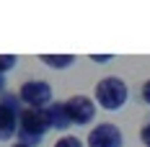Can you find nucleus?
<instances>
[{
	"label": "nucleus",
	"instance_id": "obj_4",
	"mask_svg": "<svg viewBox=\"0 0 150 147\" xmlns=\"http://www.w3.org/2000/svg\"><path fill=\"white\" fill-rule=\"evenodd\" d=\"M18 98L26 108H47L52 103V85L44 80H26L18 90Z\"/></svg>",
	"mask_w": 150,
	"mask_h": 147
},
{
	"label": "nucleus",
	"instance_id": "obj_5",
	"mask_svg": "<svg viewBox=\"0 0 150 147\" xmlns=\"http://www.w3.org/2000/svg\"><path fill=\"white\" fill-rule=\"evenodd\" d=\"M65 108H67L70 124H78V127H86L96 116V101L88 98V96H73V98H67Z\"/></svg>",
	"mask_w": 150,
	"mask_h": 147
},
{
	"label": "nucleus",
	"instance_id": "obj_1",
	"mask_svg": "<svg viewBox=\"0 0 150 147\" xmlns=\"http://www.w3.org/2000/svg\"><path fill=\"white\" fill-rule=\"evenodd\" d=\"M52 129L49 124V116H47V108H23L21 111V119H18V132L16 137L29 147H36L44 134Z\"/></svg>",
	"mask_w": 150,
	"mask_h": 147
},
{
	"label": "nucleus",
	"instance_id": "obj_10",
	"mask_svg": "<svg viewBox=\"0 0 150 147\" xmlns=\"http://www.w3.org/2000/svg\"><path fill=\"white\" fill-rule=\"evenodd\" d=\"M16 67V57L13 54H0V75H5L8 70Z\"/></svg>",
	"mask_w": 150,
	"mask_h": 147
},
{
	"label": "nucleus",
	"instance_id": "obj_15",
	"mask_svg": "<svg viewBox=\"0 0 150 147\" xmlns=\"http://www.w3.org/2000/svg\"><path fill=\"white\" fill-rule=\"evenodd\" d=\"M11 147H29V145H23V142H16V145H11Z\"/></svg>",
	"mask_w": 150,
	"mask_h": 147
},
{
	"label": "nucleus",
	"instance_id": "obj_7",
	"mask_svg": "<svg viewBox=\"0 0 150 147\" xmlns=\"http://www.w3.org/2000/svg\"><path fill=\"white\" fill-rule=\"evenodd\" d=\"M47 116H49V124H52V129H67L70 127V116H67V108H65V103H49L47 106Z\"/></svg>",
	"mask_w": 150,
	"mask_h": 147
},
{
	"label": "nucleus",
	"instance_id": "obj_11",
	"mask_svg": "<svg viewBox=\"0 0 150 147\" xmlns=\"http://www.w3.org/2000/svg\"><path fill=\"white\" fill-rule=\"evenodd\" d=\"M140 139H142V145H145V147H150V124H145V127H142Z\"/></svg>",
	"mask_w": 150,
	"mask_h": 147
},
{
	"label": "nucleus",
	"instance_id": "obj_6",
	"mask_svg": "<svg viewBox=\"0 0 150 147\" xmlns=\"http://www.w3.org/2000/svg\"><path fill=\"white\" fill-rule=\"evenodd\" d=\"M124 137H122V129L117 124H98L93 127L88 134V147H122Z\"/></svg>",
	"mask_w": 150,
	"mask_h": 147
},
{
	"label": "nucleus",
	"instance_id": "obj_3",
	"mask_svg": "<svg viewBox=\"0 0 150 147\" xmlns=\"http://www.w3.org/2000/svg\"><path fill=\"white\" fill-rule=\"evenodd\" d=\"M21 98L13 93L0 96V142L13 139L18 132V119H21Z\"/></svg>",
	"mask_w": 150,
	"mask_h": 147
},
{
	"label": "nucleus",
	"instance_id": "obj_12",
	"mask_svg": "<svg viewBox=\"0 0 150 147\" xmlns=\"http://www.w3.org/2000/svg\"><path fill=\"white\" fill-rule=\"evenodd\" d=\"M142 101H145V103L150 106V80L145 83V85H142Z\"/></svg>",
	"mask_w": 150,
	"mask_h": 147
},
{
	"label": "nucleus",
	"instance_id": "obj_9",
	"mask_svg": "<svg viewBox=\"0 0 150 147\" xmlns=\"http://www.w3.org/2000/svg\"><path fill=\"white\" fill-rule=\"evenodd\" d=\"M54 147H83V142H80V137L65 134V137H60V139L54 142Z\"/></svg>",
	"mask_w": 150,
	"mask_h": 147
},
{
	"label": "nucleus",
	"instance_id": "obj_14",
	"mask_svg": "<svg viewBox=\"0 0 150 147\" xmlns=\"http://www.w3.org/2000/svg\"><path fill=\"white\" fill-rule=\"evenodd\" d=\"M3 88H5V77L0 75V96H3Z\"/></svg>",
	"mask_w": 150,
	"mask_h": 147
},
{
	"label": "nucleus",
	"instance_id": "obj_2",
	"mask_svg": "<svg viewBox=\"0 0 150 147\" xmlns=\"http://www.w3.org/2000/svg\"><path fill=\"white\" fill-rule=\"evenodd\" d=\"M93 98L106 111H119L129 98V88H127V83L122 77H104V80L96 83Z\"/></svg>",
	"mask_w": 150,
	"mask_h": 147
},
{
	"label": "nucleus",
	"instance_id": "obj_8",
	"mask_svg": "<svg viewBox=\"0 0 150 147\" xmlns=\"http://www.w3.org/2000/svg\"><path fill=\"white\" fill-rule=\"evenodd\" d=\"M39 59H42V65L52 67V70H67V67H73V65H75L73 54H42Z\"/></svg>",
	"mask_w": 150,
	"mask_h": 147
},
{
	"label": "nucleus",
	"instance_id": "obj_13",
	"mask_svg": "<svg viewBox=\"0 0 150 147\" xmlns=\"http://www.w3.org/2000/svg\"><path fill=\"white\" fill-rule=\"evenodd\" d=\"M109 59H111V54H96L93 62H109Z\"/></svg>",
	"mask_w": 150,
	"mask_h": 147
}]
</instances>
